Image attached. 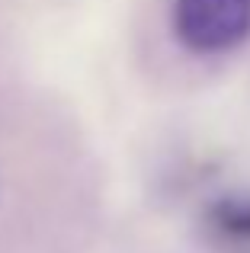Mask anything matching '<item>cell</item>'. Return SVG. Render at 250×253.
I'll return each instance as SVG.
<instances>
[{"mask_svg": "<svg viewBox=\"0 0 250 253\" xmlns=\"http://www.w3.org/2000/svg\"><path fill=\"white\" fill-rule=\"evenodd\" d=\"M173 36L196 55H221L250 39V0H173Z\"/></svg>", "mask_w": 250, "mask_h": 253, "instance_id": "obj_1", "label": "cell"}, {"mask_svg": "<svg viewBox=\"0 0 250 253\" xmlns=\"http://www.w3.org/2000/svg\"><path fill=\"white\" fill-rule=\"evenodd\" d=\"M202 228L228 250H250V192H225L202 211Z\"/></svg>", "mask_w": 250, "mask_h": 253, "instance_id": "obj_2", "label": "cell"}]
</instances>
